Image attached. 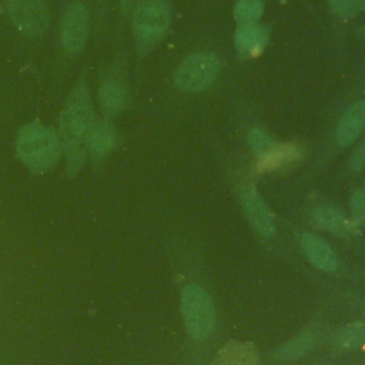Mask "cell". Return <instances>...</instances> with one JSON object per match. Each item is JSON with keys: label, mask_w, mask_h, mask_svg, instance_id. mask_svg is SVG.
Wrapping results in <instances>:
<instances>
[{"label": "cell", "mask_w": 365, "mask_h": 365, "mask_svg": "<svg viewBox=\"0 0 365 365\" xmlns=\"http://www.w3.org/2000/svg\"><path fill=\"white\" fill-rule=\"evenodd\" d=\"M314 220L319 227L335 234H349L355 227L341 210L328 205L318 207L314 211Z\"/></svg>", "instance_id": "9a60e30c"}, {"label": "cell", "mask_w": 365, "mask_h": 365, "mask_svg": "<svg viewBox=\"0 0 365 365\" xmlns=\"http://www.w3.org/2000/svg\"><path fill=\"white\" fill-rule=\"evenodd\" d=\"M171 21L165 0H138L133 9V31L138 47L157 44L168 30Z\"/></svg>", "instance_id": "3957f363"}, {"label": "cell", "mask_w": 365, "mask_h": 365, "mask_svg": "<svg viewBox=\"0 0 365 365\" xmlns=\"http://www.w3.org/2000/svg\"><path fill=\"white\" fill-rule=\"evenodd\" d=\"M351 208L355 220L365 218V187L358 188L351 198Z\"/></svg>", "instance_id": "7402d4cb"}, {"label": "cell", "mask_w": 365, "mask_h": 365, "mask_svg": "<svg viewBox=\"0 0 365 365\" xmlns=\"http://www.w3.org/2000/svg\"><path fill=\"white\" fill-rule=\"evenodd\" d=\"M11 23L26 36L37 37L47 31L50 13L43 0H7Z\"/></svg>", "instance_id": "8992f818"}, {"label": "cell", "mask_w": 365, "mask_h": 365, "mask_svg": "<svg viewBox=\"0 0 365 365\" xmlns=\"http://www.w3.org/2000/svg\"><path fill=\"white\" fill-rule=\"evenodd\" d=\"M88 148L96 154H104L110 151L115 144V134L106 123H94L90 134L86 140Z\"/></svg>", "instance_id": "e0dca14e"}, {"label": "cell", "mask_w": 365, "mask_h": 365, "mask_svg": "<svg viewBox=\"0 0 365 365\" xmlns=\"http://www.w3.org/2000/svg\"><path fill=\"white\" fill-rule=\"evenodd\" d=\"M332 11L342 17H351L356 10V0H328Z\"/></svg>", "instance_id": "44dd1931"}, {"label": "cell", "mask_w": 365, "mask_h": 365, "mask_svg": "<svg viewBox=\"0 0 365 365\" xmlns=\"http://www.w3.org/2000/svg\"><path fill=\"white\" fill-rule=\"evenodd\" d=\"M133 3H134V0H120V4L124 11H128L133 7Z\"/></svg>", "instance_id": "cb8c5ba5"}, {"label": "cell", "mask_w": 365, "mask_h": 365, "mask_svg": "<svg viewBox=\"0 0 365 365\" xmlns=\"http://www.w3.org/2000/svg\"><path fill=\"white\" fill-rule=\"evenodd\" d=\"M349 167L354 171L362 170L365 167V140L354 151V154L351 157V161H349Z\"/></svg>", "instance_id": "603a6c76"}, {"label": "cell", "mask_w": 365, "mask_h": 365, "mask_svg": "<svg viewBox=\"0 0 365 365\" xmlns=\"http://www.w3.org/2000/svg\"><path fill=\"white\" fill-rule=\"evenodd\" d=\"M248 144L251 147V150L258 155H264L265 153H268L277 143L275 140L264 130L259 127H254L250 133H248Z\"/></svg>", "instance_id": "ffe728a7"}, {"label": "cell", "mask_w": 365, "mask_h": 365, "mask_svg": "<svg viewBox=\"0 0 365 365\" xmlns=\"http://www.w3.org/2000/svg\"><path fill=\"white\" fill-rule=\"evenodd\" d=\"M314 345V335L311 331H304L287 341L284 345H281L275 352L274 358L281 362L294 361L302 355H305Z\"/></svg>", "instance_id": "2e32d148"}, {"label": "cell", "mask_w": 365, "mask_h": 365, "mask_svg": "<svg viewBox=\"0 0 365 365\" xmlns=\"http://www.w3.org/2000/svg\"><path fill=\"white\" fill-rule=\"evenodd\" d=\"M221 71L220 58L210 53H195L182 60L175 71V84L182 91L197 93L212 84Z\"/></svg>", "instance_id": "5b68a950"}, {"label": "cell", "mask_w": 365, "mask_h": 365, "mask_svg": "<svg viewBox=\"0 0 365 365\" xmlns=\"http://www.w3.org/2000/svg\"><path fill=\"white\" fill-rule=\"evenodd\" d=\"M264 11V0H238L234 7V17L244 24H255Z\"/></svg>", "instance_id": "d6986e66"}, {"label": "cell", "mask_w": 365, "mask_h": 365, "mask_svg": "<svg viewBox=\"0 0 365 365\" xmlns=\"http://www.w3.org/2000/svg\"><path fill=\"white\" fill-rule=\"evenodd\" d=\"M241 202L252 227L261 235L272 237L275 234V218L259 192L254 187H245L241 192Z\"/></svg>", "instance_id": "ba28073f"}, {"label": "cell", "mask_w": 365, "mask_h": 365, "mask_svg": "<svg viewBox=\"0 0 365 365\" xmlns=\"http://www.w3.org/2000/svg\"><path fill=\"white\" fill-rule=\"evenodd\" d=\"M94 123L88 88L81 83L68 97L58 121L61 140L68 147L70 154L83 153L81 145L86 143Z\"/></svg>", "instance_id": "7a4b0ae2"}, {"label": "cell", "mask_w": 365, "mask_h": 365, "mask_svg": "<svg viewBox=\"0 0 365 365\" xmlns=\"http://www.w3.org/2000/svg\"><path fill=\"white\" fill-rule=\"evenodd\" d=\"M16 151L20 160L34 171L53 168L61 153L58 135L43 124L24 125L16 138Z\"/></svg>", "instance_id": "6da1fadb"}, {"label": "cell", "mask_w": 365, "mask_h": 365, "mask_svg": "<svg viewBox=\"0 0 365 365\" xmlns=\"http://www.w3.org/2000/svg\"><path fill=\"white\" fill-rule=\"evenodd\" d=\"M335 342L342 349H359L365 345V324L351 322L338 329L335 335Z\"/></svg>", "instance_id": "ac0fdd59"}, {"label": "cell", "mask_w": 365, "mask_h": 365, "mask_svg": "<svg viewBox=\"0 0 365 365\" xmlns=\"http://www.w3.org/2000/svg\"><path fill=\"white\" fill-rule=\"evenodd\" d=\"M235 47L240 53L245 56H252L259 53L268 41V33L264 27L255 24L240 26L234 36Z\"/></svg>", "instance_id": "7c38bea8"}, {"label": "cell", "mask_w": 365, "mask_h": 365, "mask_svg": "<svg viewBox=\"0 0 365 365\" xmlns=\"http://www.w3.org/2000/svg\"><path fill=\"white\" fill-rule=\"evenodd\" d=\"M181 312L187 332L194 339H207L215 328V308L208 292L190 284L181 294Z\"/></svg>", "instance_id": "277c9868"}, {"label": "cell", "mask_w": 365, "mask_h": 365, "mask_svg": "<svg viewBox=\"0 0 365 365\" xmlns=\"http://www.w3.org/2000/svg\"><path fill=\"white\" fill-rule=\"evenodd\" d=\"M101 107L108 114H115L125 106L127 90L124 84L117 78H106L98 91Z\"/></svg>", "instance_id": "5bb4252c"}, {"label": "cell", "mask_w": 365, "mask_h": 365, "mask_svg": "<svg viewBox=\"0 0 365 365\" xmlns=\"http://www.w3.org/2000/svg\"><path fill=\"white\" fill-rule=\"evenodd\" d=\"M301 157V151L294 144H275L268 153L259 157L257 163V170L272 171L281 168Z\"/></svg>", "instance_id": "4fadbf2b"}, {"label": "cell", "mask_w": 365, "mask_h": 365, "mask_svg": "<svg viewBox=\"0 0 365 365\" xmlns=\"http://www.w3.org/2000/svg\"><path fill=\"white\" fill-rule=\"evenodd\" d=\"M364 127H365V101L361 100L351 104L344 111L335 133L336 143L342 147L352 144L359 137Z\"/></svg>", "instance_id": "9c48e42d"}, {"label": "cell", "mask_w": 365, "mask_h": 365, "mask_svg": "<svg viewBox=\"0 0 365 365\" xmlns=\"http://www.w3.org/2000/svg\"><path fill=\"white\" fill-rule=\"evenodd\" d=\"M301 247L304 250V254L307 255L308 261L322 269V271H335L338 267L336 257L329 247V244L322 240L321 237L315 234H304L301 237Z\"/></svg>", "instance_id": "30bf717a"}, {"label": "cell", "mask_w": 365, "mask_h": 365, "mask_svg": "<svg viewBox=\"0 0 365 365\" xmlns=\"http://www.w3.org/2000/svg\"><path fill=\"white\" fill-rule=\"evenodd\" d=\"M211 365H261V359L251 342L230 341L218 351Z\"/></svg>", "instance_id": "8fae6325"}, {"label": "cell", "mask_w": 365, "mask_h": 365, "mask_svg": "<svg viewBox=\"0 0 365 365\" xmlns=\"http://www.w3.org/2000/svg\"><path fill=\"white\" fill-rule=\"evenodd\" d=\"M88 34V11L84 3H71L61 20V44L70 54H78Z\"/></svg>", "instance_id": "52a82bcc"}, {"label": "cell", "mask_w": 365, "mask_h": 365, "mask_svg": "<svg viewBox=\"0 0 365 365\" xmlns=\"http://www.w3.org/2000/svg\"><path fill=\"white\" fill-rule=\"evenodd\" d=\"M356 6L362 10H365V0H356Z\"/></svg>", "instance_id": "d4e9b609"}]
</instances>
